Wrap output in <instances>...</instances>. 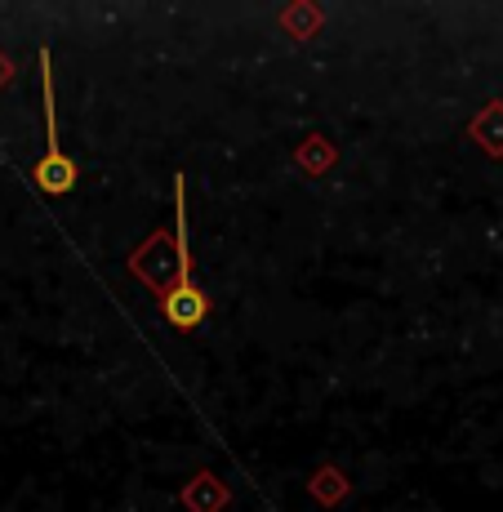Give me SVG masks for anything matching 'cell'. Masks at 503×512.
Returning <instances> with one entry per match:
<instances>
[{
  "label": "cell",
  "instance_id": "1",
  "mask_svg": "<svg viewBox=\"0 0 503 512\" xmlns=\"http://www.w3.org/2000/svg\"><path fill=\"white\" fill-rule=\"evenodd\" d=\"M41 98H45V156L36 161L32 179L45 196H63L76 183V165L58 147V125H54V72H49V54H41Z\"/></svg>",
  "mask_w": 503,
  "mask_h": 512
}]
</instances>
